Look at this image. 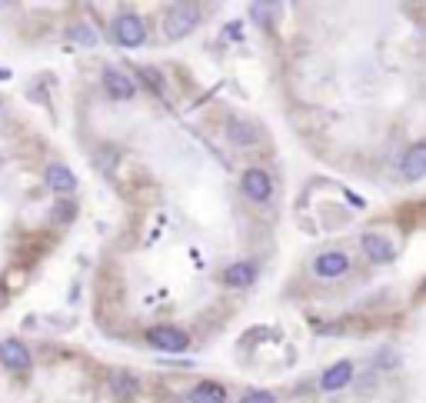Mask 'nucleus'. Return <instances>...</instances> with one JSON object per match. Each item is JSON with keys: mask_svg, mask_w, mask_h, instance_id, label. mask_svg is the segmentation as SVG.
I'll return each instance as SVG.
<instances>
[{"mask_svg": "<svg viewBox=\"0 0 426 403\" xmlns=\"http://www.w3.org/2000/svg\"><path fill=\"white\" fill-rule=\"evenodd\" d=\"M200 23V7L197 4H174L164 13V33L167 40H184L186 33Z\"/></svg>", "mask_w": 426, "mask_h": 403, "instance_id": "obj_1", "label": "nucleus"}, {"mask_svg": "<svg viewBox=\"0 0 426 403\" xmlns=\"http://www.w3.org/2000/svg\"><path fill=\"white\" fill-rule=\"evenodd\" d=\"M147 343L157 347V350H164V353H180V350L190 347V337H186V330L170 327V324H160V327L147 330Z\"/></svg>", "mask_w": 426, "mask_h": 403, "instance_id": "obj_2", "label": "nucleus"}, {"mask_svg": "<svg viewBox=\"0 0 426 403\" xmlns=\"http://www.w3.org/2000/svg\"><path fill=\"white\" fill-rule=\"evenodd\" d=\"M113 40L123 47H140L147 40V27L137 13H120L117 21H113Z\"/></svg>", "mask_w": 426, "mask_h": 403, "instance_id": "obj_3", "label": "nucleus"}, {"mask_svg": "<svg viewBox=\"0 0 426 403\" xmlns=\"http://www.w3.org/2000/svg\"><path fill=\"white\" fill-rule=\"evenodd\" d=\"M243 194L250 197V200H270V194H274V180H270V174L267 170H260V167H250L247 174H243Z\"/></svg>", "mask_w": 426, "mask_h": 403, "instance_id": "obj_4", "label": "nucleus"}, {"mask_svg": "<svg viewBox=\"0 0 426 403\" xmlns=\"http://www.w3.org/2000/svg\"><path fill=\"white\" fill-rule=\"evenodd\" d=\"M0 363L11 370H27L30 367V350L23 347L21 340H4L0 343Z\"/></svg>", "mask_w": 426, "mask_h": 403, "instance_id": "obj_5", "label": "nucleus"}, {"mask_svg": "<svg viewBox=\"0 0 426 403\" xmlns=\"http://www.w3.org/2000/svg\"><path fill=\"white\" fill-rule=\"evenodd\" d=\"M350 380H353V363L350 360H340V363H333V367L320 377V387L333 393V390H343Z\"/></svg>", "mask_w": 426, "mask_h": 403, "instance_id": "obj_6", "label": "nucleus"}, {"mask_svg": "<svg viewBox=\"0 0 426 403\" xmlns=\"http://www.w3.org/2000/svg\"><path fill=\"white\" fill-rule=\"evenodd\" d=\"M347 267H350V260H347V253H340V250H327V253H320L317 263H313V270L320 273V277H340V273H347Z\"/></svg>", "mask_w": 426, "mask_h": 403, "instance_id": "obj_7", "label": "nucleus"}, {"mask_svg": "<svg viewBox=\"0 0 426 403\" xmlns=\"http://www.w3.org/2000/svg\"><path fill=\"white\" fill-rule=\"evenodd\" d=\"M103 87H107V94L113 100H130L133 94H137L133 80L130 77H123L120 70H107V74H103Z\"/></svg>", "mask_w": 426, "mask_h": 403, "instance_id": "obj_8", "label": "nucleus"}, {"mask_svg": "<svg viewBox=\"0 0 426 403\" xmlns=\"http://www.w3.org/2000/svg\"><path fill=\"white\" fill-rule=\"evenodd\" d=\"M403 177H410V180H420V177H426V140L423 143H413V147L406 150V157H403Z\"/></svg>", "mask_w": 426, "mask_h": 403, "instance_id": "obj_9", "label": "nucleus"}, {"mask_svg": "<svg viewBox=\"0 0 426 403\" xmlns=\"http://www.w3.org/2000/svg\"><path fill=\"white\" fill-rule=\"evenodd\" d=\"M186 403H227V390L213 380H203L186 393Z\"/></svg>", "mask_w": 426, "mask_h": 403, "instance_id": "obj_10", "label": "nucleus"}, {"mask_svg": "<svg viewBox=\"0 0 426 403\" xmlns=\"http://www.w3.org/2000/svg\"><path fill=\"white\" fill-rule=\"evenodd\" d=\"M47 187H50V190H57V194H70V190L77 187L74 170H70V167H64V164H50V167H47Z\"/></svg>", "mask_w": 426, "mask_h": 403, "instance_id": "obj_11", "label": "nucleus"}, {"mask_svg": "<svg viewBox=\"0 0 426 403\" xmlns=\"http://www.w3.org/2000/svg\"><path fill=\"white\" fill-rule=\"evenodd\" d=\"M363 253H366L373 263H386L393 257V247H390V240L380 237V233H363Z\"/></svg>", "mask_w": 426, "mask_h": 403, "instance_id": "obj_12", "label": "nucleus"}, {"mask_svg": "<svg viewBox=\"0 0 426 403\" xmlns=\"http://www.w3.org/2000/svg\"><path fill=\"white\" fill-rule=\"evenodd\" d=\"M223 280H227V287H250L257 280V267L250 260L230 263L227 270H223Z\"/></svg>", "mask_w": 426, "mask_h": 403, "instance_id": "obj_13", "label": "nucleus"}, {"mask_svg": "<svg viewBox=\"0 0 426 403\" xmlns=\"http://www.w3.org/2000/svg\"><path fill=\"white\" fill-rule=\"evenodd\" d=\"M140 77H143V84H147V87H150L153 94H164V80L153 74L150 67H140Z\"/></svg>", "mask_w": 426, "mask_h": 403, "instance_id": "obj_14", "label": "nucleus"}, {"mask_svg": "<svg viewBox=\"0 0 426 403\" xmlns=\"http://www.w3.org/2000/svg\"><path fill=\"white\" fill-rule=\"evenodd\" d=\"M230 137H233V140H253V137H257V131H253V127H247V123H230Z\"/></svg>", "mask_w": 426, "mask_h": 403, "instance_id": "obj_15", "label": "nucleus"}, {"mask_svg": "<svg viewBox=\"0 0 426 403\" xmlns=\"http://www.w3.org/2000/svg\"><path fill=\"white\" fill-rule=\"evenodd\" d=\"M70 40H74V44L90 47L94 44V31H90V27H74V31H70Z\"/></svg>", "mask_w": 426, "mask_h": 403, "instance_id": "obj_16", "label": "nucleus"}, {"mask_svg": "<svg viewBox=\"0 0 426 403\" xmlns=\"http://www.w3.org/2000/svg\"><path fill=\"white\" fill-rule=\"evenodd\" d=\"M240 403H276V397L274 393H267V390H250Z\"/></svg>", "mask_w": 426, "mask_h": 403, "instance_id": "obj_17", "label": "nucleus"}, {"mask_svg": "<svg viewBox=\"0 0 426 403\" xmlns=\"http://www.w3.org/2000/svg\"><path fill=\"white\" fill-rule=\"evenodd\" d=\"M0 110H4V104H0Z\"/></svg>", "mask_w": 426, "mask_h": 403, "instance_id": "obj_18", "label": "nucleus"}]
</instances>
